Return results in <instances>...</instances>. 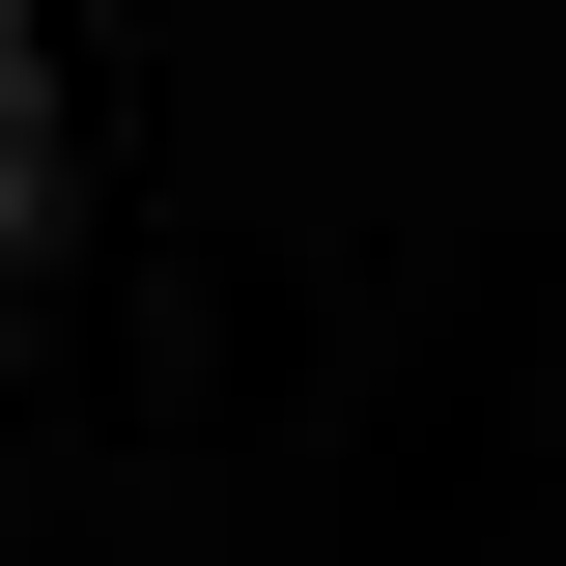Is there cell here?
<instances>
[{
    "label": "cell",
    "mask_w": 566,
    "mask_h": 566,
    "mask_svg": "<svg viewBox=\"0 0 566 566\" xmlns=\"http://www.w3.org/2000/svg\"><path fill=\"white\" fill-rule=\"evenodd\" d=\"M29 199H57V85H29V29H0V283H29Z\"/></svg>",
    "instance_id": "cell-1"
}]
</instances>
